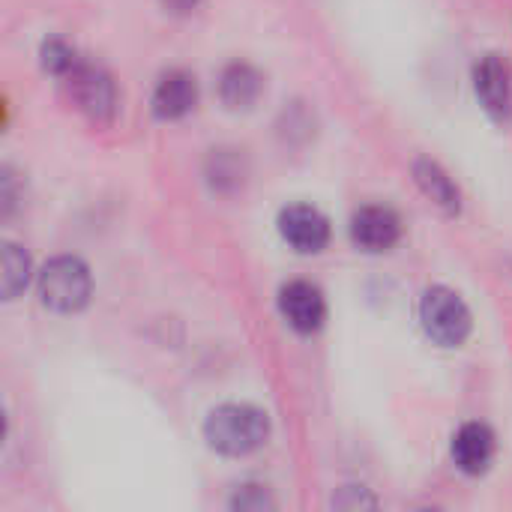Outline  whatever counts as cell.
<instances>
[{
  "instance_id": "cell-1",
  "label": "cell",
  "mask_w": 512,
  "mask_h": 512,
  "mask_svg": "<svg viewBox=\"0 0 512 512\" xmlns=\"http://www.w3.org/2000/svg\"><path fill=\"white\" fill-rule=\"evenodd\" d=\"M207 444L222 456H249L270 438V417L246 402H228L210 411L204 423Z\"/></svg>"
},
{
  "instance_id": "cell-2",
  "label": "cell",
  "mask_w": 512,
  "mask_h": 512,
  "mask_svg": "<svg viewBox=\"0 0 512 512\" xmlns=\"http://www.w3.org/2000/svg\"><path fill=\"white\" fill-rule=\"evenodd\" d=\"M36 285H39L42 306L51 309V312H57V315L81 312L90 303V294H93L90 270L75 255H57V258H51L42 267Z\"/></svg>"
},
{
  "instance_id": "cell-3",
  "label": "cell",
  "mask_w": 512,
  "mask_h": 512,
  "mask_svg": "<svg viewBox=\"0 0 512 512\" xmlns=\"http://www.w3.org/2000/svg\"><path fill=\"white\" fill-rule=\"evenodd\" d=\"M420 321L423 330L432 342H438L441 348H459L468 336H471V309L465 306V300L444 285H435L423 294L420 300Z\"/></svg>"
},
{
  "instance_id": "cell-4",
  "label": "cell",
  "mask_w": 512,
  "mask_h": 512,
  "mask_svg": "<svg viewBox=\"0 0 512 512\" xmlns=\"http://www.w3.org/2000/svg\"><path fill=\"white\" fill-rule=\"evenodd\" d=\"M66 87H69V96L75 102V108L93 120V123H111L114 114H117V87H114V78L102 69V66H93V63H81L66 75Z\"/></svg>"
},
{
  "instance_id": "cell-5",
  "label": "cell",
  "mask_w": 512,
  "mask_h": 512,
  "mask_svg": "<svg viewBox=\"0 0 512 512\" xmlns=\"http://www.w3.org/2000/svg\"><path fill=\"white\" fill-rule=\"evenodd\" d=\"M279 234L294 252L315 255L330 243V222L312 204H291L279 213Z\"/></svg>"
},
{
  "instance_id": "cell-6",
  "label": "cell",
  "mask_w": 512,
  "mask_h": 512,
  "mask_svg": "<svg viewBox=\"0 0 512 512\" xmlns=\"http://www.w3.org/2000/svg\"><path fill=\"white\" fill-rule=\"evenodd\" d=\"M402 237V219L396 210L384 204L360 207L351 219V240L363 252H387Z\"/></svg>"
},
{
  "instance_id": "cell-7",
  "label": "cell",
  "mask_w": 512,
  "mask_h": 512,
  "mask_svg": "<svg viewBox=\"0 0 512 512\" xmlns=\"http://www.w3.org/2000/svg\"><path fill=\"white\" fill-rule=\"evenodd\" d=\"M279 312L297 333H315L327 321V300L312 282H288L279 291Z\"/></svg>"
},
{
  "instance_id": "cell-8",
  "label": "cell",
  "mask_w": 512,
  "mask_h": 512,
  "mask_svg": "<svg viewBox=\"0 0 512 512\" xmlns=\"http://www.w3.org/2000/svg\"><path fill=\"white\" fill-rule=\"evenodd\" d=\"M474 93L480 99V105L495 117V120H507L512 111V72L510 66L498 57V54H486L480 57V63L474 66Z\"/></svg>"
},
{
  "instance_id": "cell-9",
  "label": "cell",
  "mask_w": 512,
  "mask_h": 512,
  "mask_svg": "<svg viewBox=\"0 0 512 512\" xmlns=\"http://www.w3.org/2000/svg\"><path fill=\"white\" fill-rule=\"evenodd\" d=\"M153 114L159 120H180L198 105V81L186 69H168L153 87Z\"/></svg>"
},
{
  "instance_id": "cell-10",
  "label": "cell",
  "mask_w": 512,
  "mask_h": 512,
  "mask_svg": "<svg viewBox=\"0 0 512 512\" xmlns=\"http://www.w3.org/2000/svg\"><path fill=\"white\" fill-rule=\"evenodd\" d=\"M453 462L462 474L480 477L495 462V435L486 423H465L453 435Z\"/></svg>"
},
{
  "instance_id": "cell-11",
  "label": "cell",
  "mask_w": 512,
  "mask_h": 512,
  "mask_svg": "<svg viewBox=\"0 0 512 512\" xmlns=\"http://www.w3.org/2000/svg\"><path fill=\"white\" fill-rule=\"evenodd\" d=\"M264 90V78L261 72L246 63V60H234L222 69L219 75V99L225 102V108L231 111H243V108H252L258 102Z\"/></svg>"
},
{
  "instance_id": "cell-12",
  "label": "cell",
  "mask_w": 512,
  "mask_h": 512,
  "mask_svg": "<svg viewBox=\"0 0 512 512\" xmlns=\"http://www.w3.org/2000/svg\"><path fill=\"white\" fill-rule=\"evenodd\" d=\"M414 180L417 186L423 189L426 198H432L444 213L456 216L462 210V195H459V186L453 183V177L432 159H417L414 162Z\"/></svg>"
},
{
  "instance_id": "cell-13",
  "label": "cell",
  "mask_w": 512,
  "mask_h": 512,
  "mask_svg": "<svg viewBox=\"0 0 512 512\" xmlns=\"http://www.w3.org/2000/svg\"><path fill=\"white\" fill-rule=\"evenodd\" d=\"M30 282V255L15 246V243H6L3 246V297L6 300H15Z\"/></svg>"
},
{
  "instance_id": "cell-14",
  "label": "cell",
  "mask_w": 512,
  "mask_h": 512,
  "mask_svg": "<svg viewBox=\"0 0 512 512\" xmlns=\"http://www.w3.org/2000/svg\"><path fill=\"white\" fill-rule=\"evenodd\" d=\"M39 60H42V69H45V72L60 75V78H66V75L78 66L75 48H72L66 39H60V36H51V39H45V42H42V48H39Z\"/></svg>"
},
{
  "instance_id": "cell-15",
  "label": "cell",
  "mask_w": 512,
  "mask_h": 512,
  "mask_svg": "<svg viewBox=\"0 0 512 512\" xmlns=\"http://www.w3.org/2000/svg\"><path fill=\"white\" fill-rule=\"evenodd\" d=\"M231 507H237V510H264V507H273V498L261 486H243L234 495Z\"/></svg>"
},
{
  "instance_id": "cell-16",
  "label": "cell",
  "mask_w": 512,
  "mask_h": 512,
  "mask_svg": "<svg viewBox=\"0 0 512 512\" xmlns=\"http://www.w3.org/2000/svg\"><path fill=\"white\" fill-rule=\"evenodd\" d=\"M162 6L171 12V15H189L201 6V0H162Z\"/></svg>"
}]
</instances>
